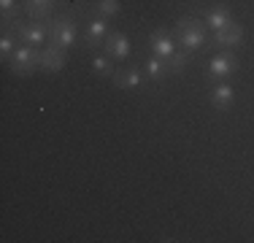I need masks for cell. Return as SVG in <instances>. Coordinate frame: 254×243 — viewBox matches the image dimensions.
<instances>
[{
	"instance_id": "cell-1",
	"label": "cell",
	"mask_w": 254,
	"mask_h": 243,
	"mask_svg": "<svg viewBox=\"0 0 254 243\" xmlns=\"http://www.w3.org/2000/svg\"><path fill=\"white\" fill-rule=\"evenodd\" d=\"M176 41L187 52H197L205 44V27L197 19H192V16H181L176 22Z\"/></svg>"
},
{
	"instance_id": "cell-2",
	"label": "cell",
	"mask_w": 254,
	"mask_h": 243,
	"mask_svg": "<svg viewBox=\"0 0 254 243\" xmlns=\"http://www.w3.org/2000/svg\"><path fill=\"white\" fill-rule=\"evenodd\" d=\"M49 44L60 46V49H70L76 44V24L68 16H60V19H49Z\"/></svg>"
},
{
	"instance_id": "cell-3",
	"label": "cell",
	"mask_w": 254,
	"mask_h": 243,
	"mask_svg": "<svg viewBox=\"0 0 254 243\" xmlns=\"http://www.w3.org/2000/svg\"><path fill=\"white\" fill-rule=\"evenodd\" d=\"M8 65L11 70L16 73V76H27V73H33L35 68H38V52H35L33 46H16L14 54L8 57Z\"/></svg>"
},
{
	"instance_id": "cell-4",
	"label": "cell",
	"mask_w": 254,
	"mask_h": 243,
	"mask_svg": "<svg viewBox=\"0 0 254 243\" xmlns=\"http://www.w3.org/2000/svg\"><path fill=\"white\" fill-rule=\"evenodd\" d=\"M38 68L41 70H46V73H60L65 68V49H60V46H44L38 52Z\"/></svg>"
},
{
	"instance_id": "cell-5",
	"label": "cell",
	"mask_w": 254,
	"mask_h": 243,
	"mask_svg": "<svg viewBox=\"0 0 254 243\" xmlns=\"http://www.w3.org/2000/svg\"><path fill=\"white\" fill-rule=\"evenodd\" d=\"M16 35L27 46L46 44V38H49V24H38V22L35 24H16Z\"/></svg>"
},
{
	"instance_id": "cell-6",
	"label": "cell",
	"mask_w": 254,
	"mask_h": 243,
	"mask_svg": "<svg viewBox=\"0 0 254 243\" xmlns=\"http://www.w3.org/2000/svg\"><path fill=\"white\" fill-rule=\"evenodd\" d=\"M103 49L114 60H127L130 57V38L125 33H108V38L103 41Z\"/></svg>"
},
{
	"instance_id": "cell-7",
	"label": "cell",
	"mask_w": 254,
	"mask_h": 243,
	"mask_svg": "<svg viewBox=\"0 0 254 243\" xmlns=\"http://www.w3.org/2000/svg\"><path fill=\"white\" fill-rule=\"evenodd\" d=\"M149 44H152V52L162 60H171L176 54V44H173V35L165 33V30H154L149 35Z\"/></svg>"
},
{
	"instance_id": "cell-8",
	"label": "cell",
	"mask_w": 254,
	"mask_h": 243,
	"mask_svg": "<svg viewBox=\"0 0 254 243\" xmlns=\"http://www.w3.org/2000/svg\"><path fill=\"white\" fill-rule=\"evenodd\" d=\"M241 38H244V27L238 22H227L225 27L214 30V41L219 46H238Z\"/></svg>"
},
{
	"instance_id": "cell-9",
	"label": "cell",
	"mask_w": 254,
	"mask_h": 243,
	"mask_svg": "<svg viewBox=\"0 0 254 243\" xmlns=\"http://www.w3.org/2000/svg\"><path fill=\"white\" fill-rule=\"evenodd\" d=\"M108 22H106V16H92L87 24V35H84V41H87V46H98L103 44V41L108 38Z\"/></svg>"
},
{
	"instance_id": "cell-10",
	"label": "cell",
	"mask_w": 254,
	"mask_h": 243,
	"mask_svg": "<svg viewBox=\"0 0 254 243\" xmlns=\"http://www.w3.org/2000/svg\"><path fill=\"white\" fill-rule=\"evenodd\" d=\"M235 60L230 57V54H216V57H211V62H208V76L211 78H225L230 76V73H235Z\"/></svg>"
},
{
	"instance_id": "cell-11",
	"label": "cell",
	"mask_w": 254,
	"mask_h": 243,
	"mask_svg": "<svg viewBox=\"0 0 254 243\" xmlns=\"http://www.w3.org/2000/svg\"><path fill=\"white\" fill-rule=\"evenodd\" d=\"M54 8V0H25V14L33 22H46Z\"/></svg>"
},
{
	"instance_id": "cell-12",
	"label": "cell",
	"mask_w": 254,
	"mask_h": 243,
	"mask_svg": "<svg viewBox=\"0 0 254 243\" xmlns=\"http://www.w3.org/2000/svg\"><path fill=\"white\" fill-rule=\"evenodd\" d=\"M111 81L117 84L119 89H138L143 84V76L138 70H114Z\"/></svg>"
},
{
	"instance_id": "cell-13",
	"label": "cell",
	"mask_w": 254,
	"mask_h": 243,
	"mask_svg": "<svg viewBox=\"0 0 254 243\" xmlns=\"http://www.w3.org/2000/svg\"><path fill=\"white\" fill-rule=\"evenodd\" d=\"M233 100H235V89L230 87V84H216L214 89H211V103H214L216 108H227V106H233Z\"/></svg>"
},
{
	"instance_id": "cell-14",
	"label": "cell",
	"mask_w": 254,
	"mask_h": 243,
	"mask_svg": "<svg viewBox=\"0 0 254 243\" xmlns=\"http://www.w3.org/2000/svg\"><path fill=\"white\" fill-rule=\"evenodd\" d=\"M227 22H233V16H230V11L225 8V5H214V8L205 11V24H208L211 30L225 27Z\"/></svg>"
},
{
	"instance_id": "cell-15",
	"label": "cell",
	"mask_w": 254,
	"mask_h": 243,
	"mask_svg": "<svg viewBox=\"0 0 254 243\" xmlns=\"http://www.w3.org/2000/svg\"><path fill=\"white\" fill-rule=\"evenodd\" d=\"M190 54L192 52H187V49H176V54H173L171 60H165L168 73H181V70H184L187 62H190Z\"/></svg>"
},
{
	"instance_id": "cell-16",
	"label": "cell",
	"mask_w": 254,
	"mask_h": 243,
	"mask_svg": "<svg viewBox=\"0 0 254 243\" xmlns=\"http://www.w3.org/2000/svg\"><path fill=\"white\" fill-rule=\"evenodd\" d=\"M165 73H168L165 60L157 57V54H152V57L146 60V76H149V78H154V81H160V78L165 76Z\"/></svg>"
},
{
	"instance_id": "cell-17",
	"label": "cell",
	"mask_w": 254,
	"mask_h": 243,
	"mask_svg": "<svg viewBox=\"0 0 254 243\" xmlns=\"http://www.w3.org/2000/svg\"><path fill=\"white\" fill-rule=\"evenodd\" d=\"M95 8H98V16H106L108 19V16H117L122 5H119V0H98Z\"/></svg>"
},
{
	"instance_id": "cell-18",
	"label": "cell",
	"mask_w": 254,
	"mask_h": 243,
	"mask_svg": "<svg viewBox=\"0 0 254 243\" xmlns=\"http://www.w3.org/2000/svg\"><path fill=\"white\" fill-rule=\"evenodd\" d=\"M92 70H95V73H103V76H111L117 68L111 65V60H108V57L98 54V57H92Z\"/></svg>"
},
{
	"instance_id": "cell-19",
	"label": "cell",
	"mask_w": 254,
	"mask_h": 243,
	"mask_svg": "<svg viewBox=\"0 0 254 243\" xmlns=\"http://www.w3.org/2000/svg\"><path fill=\"white\" fill-rule=\"evenodd\" d=\"M14 49H16V38L11 33H3V38H0V54H3V60H8L14 54Z\"/></svg>"
},
{
	"instance_id": "cell-20",
	"label": "cell",
	"mask_w": 254,
	"mask_h": 243,
	"mask_svg": "<svg viewBox=\"0 0 254 243\" xmlns=\"http://www.w3.org/2000/svg\"><path fill=\"white\" fill-rule=\"evenodd\" d=\"M0 11H3V22H8L11 16L19 14V3L16 0H0Z\"/></svg>"
}]
</instances>
